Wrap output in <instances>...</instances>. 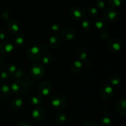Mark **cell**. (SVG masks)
<instances>
[{"label":"cell","mask_w":126,"mask_h":126,"mask_svg":"<svg viewBox=\"0 0 126 126\" xmlns=\"http://www.w3.org/2000/svg\"><path fill=\"white\" fill-rule=\"evenodd\" d=\"M76 57L80 61L86 60L87 57V52L82 48H79L76 52Z\"/></svg>","instance_id":"obj_20"},{"label":"cell","mask_w":126,"mask_h":126,"mask_svg":"<svg viewBox=\"0 0 126 126\" xmlns=\"http://www.w3.org/2000/svg\"><path fill=\"white\" fill-rule=\"evenodd\" d=\"M95 5L97 8L98 9H103L106 7L107 3L105 0H97L95 2Z\"/></svg>","instance_id":"obj_30"},{"label":"cell","mask_w":126,"mask_h":126,"mask_svg":"<svg viewBox=\"0 0 126 126\" xmlns=\"http://www.w3.org/2000/svg\"><path fill=\"white\" fill-rule=\"evenodd\" d=\"M54 121H55V123L58 125H62L66 121V114L64 113H59L55 115Z\"/></svg>","instance_id":"obj_17"},{"label":"cell","mask_w":126,"mask_h":126,"mask_svg":"<svg viewBox=\"0 0 126 126\" xmlns=\"http://www.w3.org/2000/svg\"><path fill=\"white\" fill-rule=\"evenodd\" d=\"M18 126H32L28 122L25 121H22L18 123Z\"/></svg>","instance_id":"obj_38"},{"label":"cell","mask_w":126,"mask_h":126,"mask_svg":"<svg viewBox=\"0 0 126 126\" xmlns=\"http://www.w3.org/2000/svg\"><path fill=\"white\" fill-rule=\"evenodd\" d=\"M107 48L112 53H116L121 49V44L116 39H111L107 43Z\"/></svg>","instance_id":"obj_9"},{"label":"cell","mask_w":126,"mask_h":126,"mask_svg":"<svg viewBox=\"0 0 126 126\" xmlns=\"http://www.w3.org/2000/svg\"><path fill=\"white\" fill-rule=\"evenodd\" d=\"M112 121L110 117L104 116L101 119L100 126H111Z\"/></svg>","instance_id":"obj_25"},{"label":"cell","mask_w":126,"mask_h":126,"mask_svg":"<svg viewBox=\"0 0 126 126\" xmlns=\"http://www.w3.org/2000/svg\"><path fill=\"white\" fill-rule=\"evenodd\" d=\"M60 37L65 41H71L74 39L75 36V32L71 27H66L61 31L60 34Z\"/></svg>","instance_id":"obj_7"},{"label":"cell","mask_w":126,"mask_h":126,"mask_svg":"<svg viewBox=\"0 0 126 126\" xmlns=\"http://www.w3.org/2000/svg\"><path fill=\"white\" fill-rule=\"evenodd\" d=\"M38 92L43 97L49 95L52 92V86L47 81H44L40 83L38 87Z\"/></svg>","instance_id":"obj_6"},{"label":"cell","mask_w":126,"mask_h":126,"mask_svg":"<svg viewBox=\"0 0 126 126\" xmlns=\"http://www.w3.org/2000/svg\"><path fill=\"white\" fill-rule=\"evenodd\" d=\"M27 55L31 61L36 62L41 59V51L37 46H33L28 50Z\"/></svg>","instance_id":"obj_4"},{"label":"cell","mask_w":126,"mask_h":126,"mask_svg":"<svg viewBox=\"0 0 126 126\" xmlns=\"http://www.w3.org/2000/svg\"><path fill=\"white\" fill-rule=\"evenodd\" d=\"M7 29L11 34H17L19 31V25L15 20H11L7 24Z\"/></svg>","instance_id":"obj_13"},{"label":"cell","mask_w":126,"mask_h":126,"mask_svg":"<svg viewBox=\"0 0 126 126\" xmlns=\"http://www.w3.org/2000/svg\"><path fill=\"white\" fill-rule=\"evenodd\" d=\"M82 27L83 28V29L84 30L89 31L91 29L92 25H91V22H90L89 21L87 20H84L82 22Z\"/></svg>","instance_id":"obj_31"},{"label":"cell","mask_w":126,"mask_h":126,"mask_svg":"<svg viewBox=\"0 0 126 126\" xmlns=\"http://www.w3.org/2000/svg\"><path fill=\"white\" fill-rule=\"evenodd\" d=\"M9 74L7 73L6 71H3L1 73L0 75V78H1V79L2 80V81H6V80H7L9 79Z\"/></svg>","instance_id":"obj_34"},{"label":"cell","mask_w":126,"mask_h":126,"mask_svg":"<svg viewBox=\"0 0 126 126\" xmlns=\"http://www.w3.org/2000/svg\"><path fill=\"white\" fill-rule=\"evenodd\" d=\"M126 100L125 98H123L118 102L116 105V110L118 113L123 116L126 114Z\"/></svg>","instance_id":"obj_14"},{"label":"cell","mask_w":126,"mask_h":126,"mask_svg":"<svg viewBox=\"0 0 126 126\" xmlns=\"http://www.w3.org/2000/svg\"><path fill=\"white\" fill-rule=\"evenodd\" d=\"M108 4L111 7H119L122 3V0H107Z\"/></svg>","instance_id":"obj_29"},{"label":"cell","mask_w":126,"mask_h":126,"mask_svg":"<svg viewBox=\"0 0 126 126\" xmlns=\"http://www.w3.org/2000/svg\"><path fill=\"white\" fill-rule=\"evenodd\" d=\"M10 91H11V89H10L9 86L7 84L2 85L0 89L1 93L4 95H7L9 94Z\"/></svg>","instance_id":"obj_28"},{"label":"cell","mask_w":126,"mask_h":126,"mask_svg":"<svg viewBox=\"0 0 126 126\" xmlns=\"http://www.w3.org/2000/svg\"><path fill=\"white\" fill-rule=\"evenodd\" d=\"M113 89L111 86L109 84H105L102 87L100 91V96L102 99L108 100L112 97L113 94Z\"/></svg>","instance_id":"obj_10"},{"label":"cell","mask_w":126,"mask_h":126,"mask_svg":"<svg viewBox=\"0 0 126 126\" xmlns=\"http://www.w3.org/2000/svg\"><path fill=\"white\" fill-rule=\"evenodd\" d=\"M14 47L13 44L10 41H4L0 44V52L4 55L11 54L14 50Z\"/></svg>","instance_id":"obj_11"},{"label":"cell","mask_w":126,"mask_h":126,"mask_svg":"<svg viewBox=\"0 0 126 126\" xmlns=\"http://www.w3.org/2000/svg\"><path fill=\"white\" fill-rule=\"evenodd\" d=\"M11 90L15 94L17 95H23L28 91V86L25 82L17 81L11 85Z\"/></svg>","instance_id":"obj_2"},{"label":"cell","mask_w":126,"mask_h":126,"mask_svg":"<svg viewBox=\"0 0 126 126\" xmlns=\"http://www.w3.org/2000/svg\"><path fill=\"white\" fill-rule=\"evenodd\" d=\"M103 14L107 20L111 22H114L118 20L119 17L118 12L113 8L106 9L103 12Z\"/></svg>","instance_id":"obj_8"},{"label":"cell","mask_w":126,"mask_h":126,"mask_svg":"<svg viewBox=\"0 0 126 126\" xmlns=\"http://www.w3.org/2000/svg\"><path fill=\"white\" fill-rule=\"evenodd\" d=\"M24 36L21 33H18V34H16V36L14 37V44L17 46H22L24 43Z\"/></svg>","instance_id":"obj_21"},{"label":"cell","mask_w":126,"mask_h":126,"mask_svg":"<svg viewBox=\"0 0 126 126\" xmlns=\"http://www.w3.org/2000/svg\"><path fill=\"white\" fill-rule=\"evenodd\" d=\"M17 66L14 63H10L6 66V72L9 74V75H12L13 76L16 71H17Z\"/></svg>","instance_id":"obj_23"},{"label":"cell","mask_w":126,"mask_h":126,"mask_svg":"<svg viewBox=\"0 0 126 126\" xmlns=\"http://www.w3.org/2000/svg\"><path fill=\"white\" fill-rule=\"evenodd\" d=\"M1 17H2V19L6 21L10 20V19H11V16H10V14L7 12H2L1 14Z\"/></svg>","instance_id":"obj_33"},{"label":"cell","mask_w":126,"mask_h":126,"mask_svg":"<svg viewBox=\"0 0 126 126\" xmlns=\"http://www.w3.org/2000/svg\"><path fill=\"white\" fill-rule=\"evenodd\" d=\"M60 43V39L59 37L57 36H52L49 38V45L50 47L55 48L59 46Z\"/></svg>","instance_id":"obj_19"},{"label":"cell","mask_w":126,"mask_h":126,"mask_svg":"<svg viewBox=\"0 0 126 126\" xmlns=\"http://www.w3.org/2000/svg\"><path fill=\"white\" fill-rule=\"evenodd\" d=\"M94 25L96 28H97L99 30H105L107 28V21L105 19L102 18H98L95 20Z\"/></svg>","instance_id":"obj_15"},{"label":"cell","mask_w":126,"mask_h":126,"mask_svg":"<svg viewBox=\"0 0 126 126\" xmlns=\"http://www.w3.org/2000/svg\"><path fill=\"white\" fill-rule=\"evenodd\" d=\"M6 37H7V33L5 32V31L0 30V40H3L6 39Z\"/></svg>","instance_id":"obj_35"},{"label":"cell","mask_w":126,"mask_h":126,"mask_svg":"<svg viewBox=\"0 0 126 126\" xmlns=\"http://www.w3.org/2000/svg\"><path fill=\"white\" fill-rule=\"evenodd\" d=\"M30 102L33 105H38L41 104L42 103V102H43V98H42V97L41 96L34 95L31 97Z\"/></svg>","instance_id":"obj_26"},{"label":"cell","mask_w":126,"mask_h":126,"mask_svg":"<svg viewBox=\"0 0 126 126\" xmlns=\"http://www.w3.org/2000/svg\"><path fill=\"white\" fill-rule=\"evenodd\" d=\"M88 13L91 17H96L98 14V9L95 6H90L88 8Z\"/></svg>","instance_id":"obj_27"},{"label":"cell","mask_w":126,"mask_h":126,"mask_svg":"<svg viewBox=\"0 0 126 126\" xmlns=\"http://www.w3.org/2000/svg\"><path fill=\"white\" fill-rule=\"evenodd\" d=\"M43 126H51L49 125V124H44V125H43Z\"/></svg>","instance_id":"obj_40"},{"label":"cell","mask_w":126,"mask_h":126,"mask_svg":"<svg viewBox=\"0 0 126 126\" xmlns=\"http://www.w3.org/2000/svg\"><path fill=\"white\" fill-rule=\"evenodd\" d=\"M23 72L21 70H17V71H16V73H14V75H13L16 79H21L23 77Z\"/></svg>","instance_id":"obj_32"},{"label":"cell","mask_w":126,"mask_h":126,"mask_svg":"<svg viewBox=\"0 0 126 126\" xmlns=\"http://www.w3.org/2000/svg\"><path fill=\"white\" fill-rule=\"evenodd\" d=\"M52 106L58 111L64 110L68 105L67 99L63 95L60 94L54 95L50 98Z\"/></svg>","instance_id":"obj_1"},{"label":"cell","mask_w":126,"mask_h":126,"mask_svg":"<svg viewBox=\"0 0 126 126\" xmlns=\"http://www.w3.org/2000/svg\"><path fill=\"white\" fill-rule=\"evenodd\" d=\"M70 16L73 18L78 20L84 19L86 16V12L82 7L80 6H75L70 11Z\"/></svg>","instance_id":"obj_5"},{"label":"cell","mask_w":126,"mask_h":126,"mask_svg":"<svg viewBox=\"0 0 126 126\" xmlns=\"http://www.w3.org/2000/svg\"><path fill=\"white\" fill-rule=\"evenodd\" d=\"M52 60V56L50 55L49 53H45L43 55V57L41 58V62L43 64H49L51 62Z\"/></svg>","instance_id":"obj_24"},{"label":"cell","mask_w":126,"mask_h":126,"mask_svg":"<svg viewBox=\"0 0 126 126\" xmlns=\"http://www.w3.org/2000/svg\"><path fill=\"white\" fill-rule=\"evenodd\" d=\"M108 81H109L111 84L116 86V85H118L120 83L121 81V79L120 76H119L118 75H114L110 78Z\"/></svg>","instance_id":"obj_22"},{"label":"cell","mask_w":126,"mask_h":126,"mask_svg":"<svg viewBox=\"0 0 126 126\" xmlns=\"http://www.w3.org/2000/svg\"><path fill=\"white\" fill-rule=\"evenodd\" d=\"M82 69V63L80 60H75L71 65V70L74 74L79 73Z\"/></svg>","instance_id":"obj_16"},{"label":"cell","mask_w":126,"mask_h":126,"mask_svg":"<svg viewBox=\"0 0 126 126\" xmlns=\"http://www.w3.org/2000/svg\"><path fill=\"white\" fill-rule=\"evenodd\" d=\"M46 111L42 107H37L32 111V116L35 120L41 121L43 120L46 116Z\"/></svg>","instance_id":"obj_12"},{"label":"cell","mask_w":126,"mask_h":126,"mask_svg":"<svg viewBox=\"0 0 126 126\" xmlns=\"http://www.w3.org/2000/svg\"><path fill=\"white\" fill-rule=\"evenodd\" d=\"M51 28L53 31L58 32V31L60 30V25H59V23H54V24H52V25Z\"/></svg>","instance_id":"obj_36"},{"label":"cell","mask_w":126,"mask_h":126,"mask_svg":"<svg viewBox=\"0 0 126 126\" xmlns=\"http://www.w3.org/2000/svg\"><path fill=\"white\" fill-rule=\"evenodd\" d=\"M4 60L2 57H0V71L2 70V69L4 68Z\"/></svg>","instance_id":"obj_39"},{"label":"cell","mask_w":126,"mask_h":126,"mask_svg":"<svg viewBox=\"0 0 126 126\" xmlns=\"http://www.w3.org/2000/svg\"><path fill=\"white\" fill-rule=\"evenodd\" d=\"M44 67L41 63H34L30 69V73L33 78L36 79H41L44 75Z\"/></svg>","instance_id":"obj_3"},{"label":"cell","mask_w":126,"mask_h":126,"mask_svg":"<svg viewBox=\"0 0 126 126\" xmlns=\"http://www.w3.org/2000/svg\"><path fill=\"white\" fill-rule=\"evenodd\" d=\"M84 126H97L95 123H94V121H88L86 123H85V124H84Z\"/></svg>","instance_id":"obj_37"},{"label":"cell","mask_w":126,"mask_h":126,"mask_svg":"<svg viewBox=\"0 0 126 126\" xmlns=\"http://www.w3.org/2000/svg\"><path fill=\"white\" fill-rule=\"evenodd\" d=\"M23 105V100L20 98H15L12 100L11 103V107L14 110H19Z\"/></svg>","instance_id":"obj_18"}]
</instances>
